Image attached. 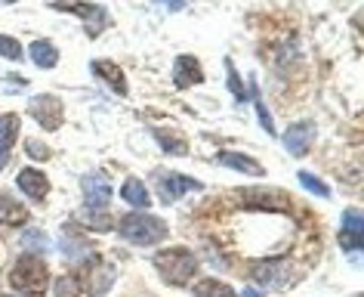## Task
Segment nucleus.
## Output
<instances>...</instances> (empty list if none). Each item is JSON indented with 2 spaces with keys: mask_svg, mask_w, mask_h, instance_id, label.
I'll return each mask as SVG.
<instances>
[{
  "mask_svg": "<svg viewBox=\"0 0 364 297\" xmlns=\"http://www.w3.org/2000/svg\"><path fill=\"white\" fill-rule=\"evenodd\" d=\"M117 232L121 239H127L130 245H139V248H149V245H158V241L167 239V223L161 217H151L145 211H136V214H127V217L117 220Z\"/></svg>",
  "mask_w": 364,
  "mask_h": 297,
  "instance_id": "f257e3e1",
  "label": "nucleus"
},
{
  "mask_svg": "<svg viewBox=\"0 0 364 297\" xmlns=\"http://www.w3.org/2000/svg\"><path fill=\"white\" fill-rule=\"evenodd\" d=\"M151 264L164 276V282L170 285H188L198 273V257L188 248H167L161 254H154Z\"/></svg>",
  "mask_w": 364,
  "mask_h": 297,
  "instance_id": "f03ea898",
  "label": "nucleus"
},
{
  "mask_svg": "<svg viewBox=\"0 0 364 297\" xmlns=\"http://www.w3.org/2000/svg\"><path fill=\"white\" fill-rule=\"evenodd\" d=\"M10 282L19 288L22 294H43L47 291V285H50V269H47V264H43L41 257L25 254V257L16 260V266L10 273Z\"/></svg>",
  "mask_w": 364,
  "mask_h": 297,
  "instance_id": "7ed1b4c3",
  "label": "nucleus"
},
{
  "mask_svg": "<svg viewBox=\"0 0 364 297\" xmlns=\"http://www.w3.org/2000/svg\"><path fill=\"white\" fill-rule=\"evenodd\" d=\"M154 186H158V195H161V202L164 204H173V202H179L186 192H198L201 189V183L198 179H188V177H182V174H161L154 177Z\"/></svg>",
  "mask_w": 364,
  "mask_h": 297,
  "instance_id": "20e7f679",
  "label": "nucleus"
},
{
  "mask_svg": "<svg viewBox=\"0 0 364 297\" xmlns=\"http://www.w3.org/2000/svg\"><path fill=\"white\" fill-rule=\"evenodd\" d=\"M28 112H31V118L41 124V127H47V130H56L62 118H65V112H62V103L53 93H41V96H34L31 99V105H28Z\"/></svg>",
  "mask_w": 364,
  "mask_h": 297,
  "instance_id": "39448f33",
  "label": "nucleus"
},
{
  "mask_svg": "<svg viewBox=\"0 0 364 297\" xmlns=\"http://www.w3.org/2000/svg\"><path fill=\"white\" fill-rule=\"evenodd\" d=\"M312 140H315V124L312 121H299V124H290L287 133H284V149L290 155L303 158L309 149H312Z\"/></svg>",
  "mask_w": 364,
  "mask_h": 297,
  "instance_id": "423d86ee",
  "label": "nucleus"
},
{
  "mask_svg": "<svg viewBox=\"0 0 364 297\" xmlns=\"http://www.w3.org/2000/svg\"><path fill=\"white\" fill-rule=\"evenodd\" d=\"M80 189H84V198H87V208H99L102 211L112 198V183H108L105 174H87L80 179Z\"/></svg>",
  "mask_w": 364,
  "mask_h": 297,
  "instance_id": "0eeeda50",
  "label": "nucleus"
},
{
  "mask_svg": "<svg viewBox=\"0 0 364 297\" xmlns=\"http://www.w3.org/2000/svg\"><path fill=\"white\" fill-rule=\"evenodd\" d=\"M16 183H19L25 198H31V202H43L50 192V179H47V174H41L38 167H22Z\"/></svg>",
  "mask_w": 364,
  "mask_h": 297,
  "instance_id": "6e6552de",
  "label": "nucleus"
},
{
  "mask_svg": "<svg viewBox=\"0 0 364 297\" xmlns=\"http://www.w3.org/2000/svg\"><path fill=\"white\" fill-rule=\"evenodd\" d=\"M361 211L358 208H349L343 214V232H340V245L346 251H358L361 248Z\"/></svg>",
  "mask_w": 364,
  "mask_h": 297,
  "instance_id": "1a4fd4ad",
  "label": "nucleus"
},
{
  "mask_svg": "<svg viewBox=\"0 0 364 297\" xmlns=\"http://www.w3.org/2000/svg\"><path fill=\"white\" fill-rule=\"evenodd\" d=\"M201 80H204L201 66L192 56H179L173 62V84L176 87H192V84H201Z\"/></svg>",
  "mask_w": 364,
  "mask_h": 297,
  "instance_id": "9d476101",
  "label": "nucleus"
},
{
  "mask_svg": "<svg viewBox=\"0 0 364 297\" xmlns=\"http://www.w3.org/2000/svg\"><path fill=\"white\" fill-rule=\"evenodd\" d=\"M19 137V118L16 115H0V170L10 161V149Z\"/></svg>",
  "mask_w": 364,
  "mask_h": 297,
  "instance_id": "9b49d317",
  "label": "nucleus"
},
{
  "mask_svg": "<svg viewBox=\"0 0 364 297\" xmlns=\"http://www.w3.org/2000/svg\"><path fill=\"white\" fill-rule=\"evenodd\" d=\"M121 198L130 208H136V211H149V204H151V195H149V189H145V183L142 179H136V177H130V179H124V186H121Z\"/></svg>",
  "mask_w": 364,
  "mask_h": 297,
  "instance_id": "f8f14e48",
  "label": "nucleus"
},
{
  "mask_svg": "<svg viewBox=\"0 0 364 297\" xmlns=\"http://www.w3.org/2000/svg\"><path fill=\"white\" fill-rule=\"evenodd\" d=\"M0 223L4 226H22V223H28V211L6 192H0Z\"/></svg>",
  "mask_w": 364,
  "mask_h": 297,
  "instance_id": "ddd939ff",
  "label": "nucleus"
},
{
  "mask_svg": "<svg viewBox=\"0 0 364 297\" xmlns=\"http://www.w3.org/2000/svg\"><path fill=\"white\" fill-rule=\"evenodd\" d=\"M216 161L225 167H235L241 170V174H250V177H262V165L259 161H253L247 155H238V152H223V155H216Z\"/></svg>",
  "mask_w": 364,
  "mask_h": 297,
  "instance_id": "4468645a",
  "label": "nucleus"
},
{
  "mask_svg": "<svg viewBox=\"0 0 364 297\" xmlns=\"http://www.w3.org/2000/svg\"><path fill=\"white\" fill-rule=\"evenodd\" d=\"M93 75H99L102 80H108L114 93H127V80H124V71L117 68L114 62H93Z\"/></svg>",
  "mask_w": 364,
  "mask_h": 297,
  "instance_id": "2eb2a0df",
  "label": "nucleus"
},
{
  "mask_svg": "<svg viewBox=\"0 0 364 297\" xmlns=\"http://www.w3.org/2000/svg\"><path fill=\"white\" fill-rule=\"evenodd\" d=\"M75 220H77V223H84L87 229H96V232H108V229H112V223H114L105 211H96V208L77 211V214H75Z\"/></svg>",
  "mask_w": 364,
  "mask_h": 297,
  "instance_id": "dca6fc26",
  "label": "nucleus"
},
{
  "mask_svg": "<svg viewBox=\"0 0 364 297\" xmlns=\"http://www.w3.org/2000/svg\"><path fill=\"white\" fill-rule=\"evenodd\" d=\"M31 59H34V66H41V68H53L59 62V50L53 47L50 41H34L31 43Z\"/></svg>",
  "mask_w": 364,
  "mask_h": 297,
  "instance_id": "f3484780",
  "label": "nucleus"
},
{
  "mask_svg": "<svg viewBox=\"0 0 364 297\" xmlns=\"http://www.w3.org/2000/svg\"><path fill=\"white\" fill-rule=\"evenodd\" d=\"M195 297H235V291L220 278H201L195 285Z\"/></svg>",
  "mask_w": 364,
  "mask_h": 297,
  "instance_id": "a211bd4d",
  "label": "nucleus"
},
{
  "mask_svg": "<svg viewBox=\"0 0 364 297\" xmlns=\"http://www.w3.org/2000/svg\"><path fill=\"white\" fill-rule=\"evenodd\" d=\"M56 6H59V10H71V13H77V16H84V19L93 22V25H90V34L99 31L96 22H105V10H99V6H77V4H56Z\"/></svg>",
  "mask_w": 364,
  "mask_h": 297,
  "instance_id": "6ab92c4d",
  "label": "nucleus"
},
{
  "mask_svg": "<svg viewBox=\"0 0 364 297\" xmlns=\"http://www.w3.org/2000/svg\"><path fill=\"white\" fill-rule=\"evenodd\" d=\"M62 254H65L68 260H75V264H80V260H90L93 257V251H90L87 241H80V239H62Z\"/></svg>",
  "mask_w": 364,
  "mask_h": 297,
  "instance_id": "aec40b11",
  "label": "nucleus"
},
{
  "mask_svg": "<svg viewBox=\"0 0 364 297\" xmlns=\"http://www.w3.org/2000/svg\"><path fill=\"white\" fill-rule=\"evenodd\" d=\"M154 137H158V142L164 146V152H173V155H186L188 146L186 140L176 137V133H167V130H154Z\"/></svg>",
  "mask_w": 364,
  "mask_h": 297,
  "instance_id": "412c9836",
  "label": "nucleus"
},
{
  "mask_svg": "<svg viewBox=\"0 0 364 297\" xmlns=\"http://www.w3.org/2000/svg\"><path fill=\"white\" fill-rule=\"evenodd\" d=\"M53 294L56 297H80V278L77 276H59L56 285H53Z\"/></svg>",
  "mask_w": 364,
  "mask_h": 297,
  "instance_id": "4be33fe9",
  "label": "nucleus"
},
{
  "mask_svg": "<svg viewBox=\"0 0 364 297\" xmlns=\"http://www.w3.org/2000/svg\"><path fill=\"white\" fill-rule=\"evenodd\" d=\"M22 248H28V251H50L47 232H41V229H25V232H22Z\"/></svg>",
  "mask_w": 364,
  "mask_h": 297,
  "instance_id": "5701e85b",
  "label": "nucleus"
},
{
  "mask_svg": "<svg viewBox=\"0 0 364 297\" xmlns=\"http://www.w3.org/2000/svg\"><path fill=\"white\" fill-rule=\"evenodd\" d=\"M299 183H303L306 189H309V192H312V195H321V198H331V189H327L324 183H321V179H318V177H312V174H309V170H299Z\"/></svg>",
  "mask_w": 364,
  "mask_h": 297,
  "instance_id": "b1692460",
  "label": "nucleus"
},
{
  "mask_svg": "<svg viewBox=\"0 0 364 297\" xmlns=\"http://www.w3.org/2000/svg\"><path fill=\"white\" fill-rule=\"evenodd\" d=\"M0 56L4 59H22V43L6 38V34H0Z\"/></svg>",
  "mask_w": 364,
  "mask_h": 297,
  "instance_id": "393cba45",
  "label": "nucleus"
},
{
  "mask_svg": "<svg viewBox=\"0 0 364 297\" xmlns=\"http://www.w3.org/2000/svg\"><path fill=\"white\" fill-rule=\"evenodd\" d=\"M225 68H229V84H232V93H235V96H238V99H244V87H241V80H238V75H235L232 62H225Z\"/></svg>",
  "mask_w": 364,
  "mask_h": 297,
  "instance_id": "a878e982",
  "label": "nucleus"
},
{
  "mask_svg": "<svg viewBox=\"0 0 364 297\" xmlns=\"http://www.w3.org/2000/svg\"><path fill=\"white\" fill-rule=\"evenodd\" d=\"M257 112H259V118H262V127H266L269 133H275V124H272V115L266 112V105H262L259 99H257Z\"/></svg>",
  "mask_w": 364,
  "mask_h": 297,
  "instance_id": "bb28decb",
  "label": "nucleus"
},
{
  "mask_svg": "<svg viewBox=\"0 0 364 297\" xmlns=\"http://www.w3.org/2000/svg\"><path fill=\"white\" fill-rule=\"evenodd\" d=\"M25 146H28V155H31V158H47V149H43L38 140H28Z\"/></svg>",
  "mask_w": 364,
  "mask_h": 297,
  "instance_id": "cd10ccee",
  "label": "nucleus"
},
{
  "mask_svg": "<svg viewBox=\"0 0 364 297\" xmlns=\"http://www.w3.org/2000/svg\"><path fill=\"white\" fill-rule=\"evenodd\" d=\"M241 297H262V294H259V291H253V288H247V291H244Z\"/></svg>",
  "mask_w": 364,
  "mask_h": 297,
  "instance_id": "c85d7f7f",
  "label": "nucleus"
},
{
  "mask_svg": "<svg viewBox=\"0 0 364 297\" xmlns=\"http://www.w3.org/2000/svg\"><path fill=\"white\" fill-rule=\"evenodd\" d=\"M4 4H16V0H4Z\"/></svg>",
  "mask_w": 364,
  "mask_h": 297,
  "instance_id": "c756f323",
  "label": "nucleus"
},
{
  "mask_svg": "<svg viewBox=\"0 0 364 297\" xmlns=\"http://www.w3.org/2000/svg\"><path fill=\"white\" fill-rule=\"evenodd\" d=\"M4 297H16V294H4Z\"/></svg>",
  "mask_w": 364,
  "mask_h": 297,
  "instance_id": "7c9ffc66",
  "label": "nucleus"
}]
</instances>
